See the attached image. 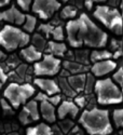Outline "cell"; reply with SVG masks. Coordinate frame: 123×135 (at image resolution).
<instances>
[{"instance_id":"5bb4252c","label":"cell","mask_w":123,"mask_h":135,"mask_svg":"<svg viewBox=\"0 0 123 135\" xmlns=\"http://www.w3.org/2000/svg\"><path fill=\"white\" fill-rule=\"evenodd\" d=\"M39 112L40 117H42L48 123H54L56 121V109L55 106L49 102H39Z\"/></svg>"},{"instance_id":"7402d4cb","label":"cell","mask_w":123,"mask_h":135,"mask_svg":"<svg viewBox=\"0 0 123 135\" xmlns=\"http://www.w3.org/2000/svg\"><path fill=\"white\" fill-rule=\"evenodd\" d=\"M112 57V53L108 50H100V49H95L91 52L90 54V62L95 63L98 61H103V60H108Z\"/></svg>"},{"instance_id":"9a60e30c","label":"cell","mask_w":123,"mask_h":135,"mask_svg":"<svg viewBox=\"0 0 123 135\" xmlns=\"http://www.w3.org/2000/svg\"><path fill=\"white\" fill-rule=\"evenodd\" d=\"M19 55L26 63H35L42 57V52L37 50L32 44L30 46L27 44L24 48H21Z\"/></svg>"},{"instance_id":"836d02e7","label":"cell","mask_w":123,"mask_h":135,"mask_svg":"<svg viewBox=\"0 0 123 135\" xmlns=\"http://www.w3.org/2000/svg\"><path fill=\"white\" fill-rule=\"evenodd\" d=\"M53 28H54V26L52 24H41L39 26V31L43 32L44 35H46V37H49L51 35V31Z\"/></svg>"},{"instance_id":"8fae6325","label":"cell","mask_w":123,"mask_h":135,"mask_svg":"<svg viewBox=\"0 0 123 135\" xmlns=\"http://www.w3.org/2000/svg\"><path fill=\"white\" fill-rule=\"evenodd\" d=\"M33 85H36L41 90V92L46 93L47 95H54L58 94L60 86L56 79H52V78H44V77H37L32 80Z\"/></svg>"},{"instance_id":"4316f807","label":"cell","mask_w":123,"mask_h":135,"mask_svg":"<svg viewBox=\"0 0 123 135\" xmlns=\"http://www.w3.org/2000/svg\"><path fill=\"white\" fill-rule=\"evenodd\" d=\"M78 13V10L77 8H75L73 6H67L65 8H63L62 12H61V17L62 18H75L77 16Z\"/></svg>"},{"instance_id":"8d00e7d4","label":"cell","mask_w":123,"mask_h":135,"mask_svg":"<svg viewBox=\"0 0 123 135\" xmlns=\"http://www.w3.org/2000/svg\"><path fill=\"white\" fill-rule=\"evenodd\" d=\"M65 135H83V132L80 130V128L73 126V127L70 129V131L67 133V134H65Z\"/></svg>"},{"instance_id":"7bdbcfd3","label":"cell","mask_w":123,"mask_h":135,"mask_svg":"<svg viewBox=\"0 0 123 135\" xmlns=\"http://www.w3.org/2000/svg\"><path fill=\"white\" fill-rule=\"evenodd\" d=\"M2 85H3V83H2L1 81H0V91H1V89H2Z\"/></svg>"},{"instance_id":"d590c367","label":"cell","mask_w":123,"mask_h":135,"mask_svg":"<svg viewBox=\"0 0 123 135\" xmlns=\"http://www.w3.org/2000/svg\"><path fill=\"white\" fill-rule=\"evenodd\" d=\"M0 81H1L3 84L8 81V74L6 73V70L1 64H0Z\"/></svg>"},{"instance_id":"e575fe53","label":"cell","mask_w":123,"mask_h":135,"mask_svg":"<svg viewBox=\"0 0 123 135\" xmlns=\"http://www.w3.org/2000/svg\"><path fill=\"white\" fill-rule=\"evenodd\" d=\"M17 4L23 11H28L30 9V4L32 2V0H16Z\"/></svg>"},{"instance_id":"484cf974","label":"cell","mask_w":123,"mask_h":135,"mask_svg":"<svg viewBox=\"0 0 123 135\" xmlns=\"http://www.w3.org/2000/svg\"><path fill=\"white\" fill-rule=\"evenodd\" d=\"M112 122L117 129H121L123 127V109L117 108L112 111Z\"/></svg>"},{"instance_id":"ee69618b","label":"cell","mask_w":123,"mask_h":135,"mask_svg":"<svg viewBox=\"0 0 123 135\" xmlns=\"http://www.w3.org/2000/svg\"><path fill=\"white\" fill-rule=\"evenodd\" d=\"M62 1H64V2H66V1H67V0H62Z\"/></svg>"},{"instance_id":"cb8c5ba5","label":"cell","mask_w":123,"mask_h":135,"mask_svg":"<svg viewBox=\"0 0 123 135\" xmlns=\"http://www.w3.org/2000/svg\"><path fill=\"white\" fill-rule=\"evenodd\" d=\"M31 43H32V46L35 47L37 50H39L40 52L46 50L47 44H48L46 38H44L41 33H35L31 38Z\"/></svg>"},{"instance_id":"603a6c76","label":"cell","mask_w":123,"mask_h":135,"mask_svg":"<svg viewBox=\"0 0 123 135\" xmlns=\"http://www.w3.org/2000/svg\"><path fill=\"white\" fill-rule=\"evenodd\" d=\"M96 81V78L91 74H85V81H84V89L83 92L85 95H92L94 91V84Z\"/></svg>"},{"instance_id":"ffe728a7","label":"cell","mask_w":123,"mask_h":135,"mask_svg":"<svg viewBox=\"0 0 123 135\" xmlns=\"http://www.w3.org/2000/svg\"><path fill=\"white\" fill-rule=\"evenodd\" d=\"M58 86H60V92L63 93L67 98H73L78 93L70 86V84L67 81V78L65 77H60V79L57 80Z\"/></svg>"},{"instance_id":"d6986e66","label":"cell","mask_w":123,"mask_h":135,"mask_svg":"<svg viewBox=\"0 0 123 135\" xmlns=\"http://www.w3.org/2000/svg\"><path fill=\"white\" fill-rule=\"evenodd\" d=\"M47 52L49 54H52L56 57H62L67 52V47L64 42H54V41H49L46 48Z\"/></svg>"},{"instance_id":"4fadbf2b","label":"cell","mask_w":123,"mask_h":135,"mask_svg":"<svg viewBox=\"0 0 123 135\" xmlns=\"http://www.w3.org/2000/svg\"><path fill=\"white\" fill-rule=\"evenodd\" d=\"M24 20H25V14L22 13L14 6L8 10L0 12V22H8L10 24L22 25L24 23Z\"/></svg>"},{"instance_id":"e0dca14e","label":"cell","mask_w":123,"mask_h":135,"mask_svg":"<svg viewBox=\"0 0 123 135\" xmlns=\"http://www.w3.org/2000/svg\"><path fill=\"white\" fill-rule=\"evenodd\" d=\"M62 66H63V68L68 71L70 75L85 73L88 69V67L86 65L80 64L76 61H70V60H66V61L62 62Z\"/></svg>"},{"instance_id":"1f68e13d","label":"cell","mask_w":123,"mask_h":135,"mask_svg":"<svg viewBox=\"0 0 123 135\" xmlns=\"http://www.w3.org/2000/svg\"><path fill=\"white\" fill-rule=\"evenodd\" d=\"M76 62L80 63V64H83V65H86L88 62H90V61H88V55H87L85 50L78 51L76 53Z\"/></svg>"},{"instance_id":"ab89813d","label":"cell","mask_w":123,"mask_h":135,"mask_svg":"<svg viewBox=\"0 0 123 135\" xmlns=\"http://www.w3.org/2000/svg\"><path fill=\"white\" fill-rule=\"evenodd\" d=\"M122 54H123V51H122V48H119V49H117V50H115V53L112 54V57L114 59H119V57H121L122 56Z\"/></svg>"},{"instance_id":"f546056e","label":"cell","mask_w":123,"mask_h":135,"mask_svg":"<svg viewBox=\"0 0 123 135\" xmlns=\"http://www.w3.org/2000/svg\"><path fill=\"white\" fill-rule=\"evenodd\" d=\"M73 102L75 104L79 107L80 109L86 107L88 100H87V95H80V93H78L75 97H73Z\"/></svg>"},{"instance_id":"b9f144b4","label":"cell","mask_w":123,"mask_h":135,"mask_svg":"<svg viewBox=\"0 0 123 135\" xmlns=\"http://www.w3.org/2000/svg\"><path fill=\"white\" fill-rule=\"evenodd\" d=\"M11 0H0V7H4L10 3Z\"/></svg>"},{"instance_id":"44dd1931","label":"cell","mask_w":123,"mask_h":135,"mask_svg":"<svg viewBox=\"0 0 123 135\" xmlns=\"http://www.w3.org/2000/svg\"><path fill=\"white\" fill-rule=\"evenodd\" d=\"M35 100H37L38 103L46 100V102H49L54 106H57L62 102V95L60 93L58 94H54V95H47L46 93H43V92H38L36 94V96H35Z\"/></svg>"},{"instance_id":"2e32d148","label":"cell","mask_w":123,"mask_h":135,"mask_svg":"<svg viewBox=\"0 0 123 135\" xmlns=\"http://www.w3.org/2000/svg\"><path fill=\"white\" fill-rule=\"evenodd\" d=\"M85 74L86 73L75 74V75H69L68 77H67V81H68L70 86L77 93H82L83 92L84 81H85Z\"/></svg>"},{"instance_id":"f1b7e54d","label":"cell","mask_w":123,"mask_h":135,"mask_svg":"<svg viewBox=\"0 0 123 135\" xmlns=\"http://www.w3.org/2000/svg\"><path fill=\"white\" fill-rule=\"evenodd\" d=\"M51 36L55 41H63L65 39V33H64V28L62 26H56L54 27L51 31Z\"/></svg>"},{"instance_id":"3957f363","label":"cell","mask_w":123,"mask_h":135,"mask_svg":"<svg viewBox=\"0 0 123 135\" xmlns=\"http://www.w3.org/2000/svg\"><path fill=\"white\" fill-rule=\"evenodd\" d=\"M96 95V103L102 106L118 105L122 103V91L111 78H100L96 79L94 91Z\"/></svg>"},{"instance_id":"9c48e42d","label":"cell","mask_w":123,"mask_h":135,"mask_svg":"<svg viewBox=\"0 0 123 135\" xmlns=\"http://www.w3.org/2000/svg\"><path fill=\"white\" fill-rule=\"evenodd\" d=\"M40 112H39V103L35 99L27 100L23 105L18 114V120L23 126H27L29 123L37 122L40 120Z\"/></svg>"},{"instance_id":"ac0fdd59","label":"cell","mask_w":123,"mask_h":135,"mask_svg":"<svg viewBox=\"0 0 123 135\" xmlns=\"http://www.w3.org/2000/svg\"><path fill=\"white\" fill-rule=\"evenodd\" d=\"M26 135H53L52 128L46 122H40L38 124L26 129Z\"/></svg>"},{"instance_id":"d4e9b609","label":"cell","mask_w":123,"mask_h":135,"mask_svg":"<svg viewBox=\"0 0 123 135\" xmlns=\"http://www.w3.org/2000/svg\"><path fill=\"white\" fill-rule=\"evenodd\" d=\"M23 25V29L24 31H26L27 33H30L35 30L36 26H37V17L32 16V15H25V20Z\"/></svg>"},{"instance_id":"7a4b0ae2","label":"cell","mask_w":123,"mask_h":135,"mask_svg":"<svg viewBox=\"0 0 123 135\" xmlns=\"http://www.w3.org/2000/svg\"><path fill=\"white\" fill-rule=\"evenodd\" d=\"M79 123L88 135H110L114 133L110 114L107 109L97 107L85 109L80 115Z\"/></svg>"},{"instance_id":"277c9868","label":"cell","mask_w":123,"mask_h":135,"mask_svg":"<svg viewBox=\"0 0 123 135\" xmlns=\"http://www.w3.org/2000/svg\"><path fill=\"white\" fill-rule=\"evenodd\" d=\"M36 94V88L30 82H10L3 90V97L14 109L23 106Z\"/></svg>"},{"instance_id":"30bf717a","label":"cell","mask_w":123,"mask_h":135,"mask_svg":"<svg viewBox=\"0 0 123 135\" xmlns=\"http://www.w3.org/2000/svg\"><path fill=\"white\" fill-rule=\"evenodd\" d=\"M79 114H80V108L75 104V102L71 98H68L58 104V108L56 110V118L58 120H62L69 117L70 119L75 120L79 116Z\"/></svg>"},{"instance_id":"7c38bea8","label":"cell","mask_w":123,"mask_h":135,"mask_svg":"<svg viewBox=\"0 0 123 135\" xmlns=\"http://www.w3.org/2000/svg\"><path fill=\"white\" fill-rule=\"evenodd\" d=\"M117 68V63L112 60H103V61H98L93 63V65L91 66V74L95 77V78H102L110 73L115 71V69Z\"/></svg>"},{"instance_id":"52a82bcc","label":"cell","mask_w":123,"mask_h":135,"mask_svg":"<svg viewBox=\"0 0 123 135\" xmlns=\"http://www.w3.org/2000/svg\"><path fill=\"white\" fill-rule=\"evenodd\" d=\"M62 69V60L52 54L42 55V57L35 62L32 73L36 77H53Z\"/></svg>"},{"instance_id":"4dcf8cb0","label":"cell","mask_w":123,"mask_h":135,"mask_svg":"<svg viewBox=\"0 0 123 135\" xmlns=\"http://www.w3.org/2000/svg\"><path fill=\"white\" fill-rule=\"evenodd\" d=\"M0 106H1V109H2L4 115H13L14 114L15 109L11 106V104L8 102L4 97L0 99Z\"/></svg>"},{"instance_id":"74e56055","label":"cell","mask_w":123,"mask_h":135,"mask_svg":"<svg viewBox=\"0 0 123 135\" xmlns=\"http://www.w3.org/2000/svg\"><path fill=\"white\" fill-rule=\"evenodd\" d=\"M103 1H105V0H85V7L90 10V9H92V7L95 2H103Z\"/></svg>"},{"instance_id":"8992f818","label":"cell","mask_w":123,"mask_h":135,"mask_svg":"<svg viewBox=\"0 0 123 135\" xmlns=\"http://www.w3.org/2000/svg\"><path fill=\"white\" fill-rule=\"evenodd\" d=\"M93 14L105 27L118 36L122 35V16L119 10L107 6H99L95 9Z\"/></svg>"},{"instance_id":"6da1fadb","label":"cell","mask_w":123,"mask_h":135,"mask_svg":"<svg viewBox=\"0 0 123 135\" xmlns=\"http://www.w3.org/2000/svg\"><path fill=\"white\" fill-rule=\"evenodd\" d=\"M66 38L72 48L85 46L93 49H102L106 47L108 41L107 33L85 13H82L76 20H70L66 24Z\"/></svg>"},{"instance_id":"60d3db41","label":"cell","mask_w":123,"mask_h":135,"mask_svg":"<svg viewBox=\"0 0 123 135\" xmlns=\"http://www.w3.org/2000/svg\"><path fill=\"white\" fill-rule=\"evenodd\" d=\"M7 59V55H6V53L0 49V61H4Z\"/></svg>"},{"instance_id":"5b68a950","label":"cell","mask_w":123,"mask_h":135,"mask_svg":"<svg viewBox=\"0 0 123 135\" xmlns=\"http://www.w3.org/2000/svg\"><path fill=\"white\" fill-rule=\"evenodd\" d=\"M29 33L12 25H4L0 30V46L7 52H13L29 43Z\"/></svg>"},{"instance_id":"ba28073f","label":"cell","mask_w":123,"mask_h":135,"mask_svg":"<svg viewBox=\"0 0 123 135\" xmlns=\"http://www.w3.org/2000/svg\"><path fill=\"white\" fill-rule=\"evenodd\" d=\"M60 8L57 0H33L31 10L41 20H49Z\"/></svg>"},{"instance_id":"d6a6232c","label":"cell","mask_w":123,"mask_h":135,"mask_svg":"<svg viewBox=\"0 0 123 135\" xmlns=\"http://www.w3.org/2000/svg\"><path fill=\"white\" fill-rule=\"evenodd\" d=\"M111 79H112L119 86H122V82H123V67L122 66H120L117 69V71H115Z\"/></svg>"},{"instance_id":"83f0119b","label":"cell","mask_w":123,"mask_h":135,"mask_svg":"<svg viewBox=\"0 0 123 135\" xmlns=\"http://www.w3.org/2000/svg\"><path fill=\"white\" fill-rule=\"evenodd\" d=\"M58 127H60V129L62 130V132L64 133V135L65 134H67L69 131H70V129L75 126V123H73V121H72V119H67V118H65V119H62L60 122H58V124H57Z\"/></svg>"},{"instance_id":"f35d334b","label":"cell","mask_w":123,"mask_h":135,"mask_svg":"<svg viewBox=\"0 0 123 135\" xmlns=\"http://www.w3.org/2000/svg\"><path fill=\"white\" fill-rule=\"evenodd\" d=\"M52 132H53V135H64V133L62 132V130L60 129V127L57 124L52 128Z\"/></svg>"}]
</instances>
